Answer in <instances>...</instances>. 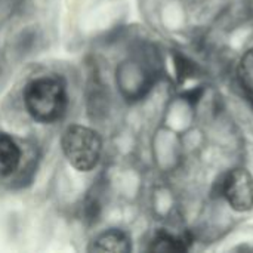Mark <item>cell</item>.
Listing matches in <instances>:
<instances>
[{
  "mask_svg": "<svg viewBox=\"0 0 253 253\" xmlns=\"http://www.w3.org/2000/svg\"><path fill=\"white\" fill-rule=\"evenodd\" d=\"M21 163V150L12 136L0 132V176L12 175Z\"/></svg>",
  "mask_w": 253,
  "mask_h": 253,
  "instance_id": "cell-5",
  "label": "cell"
},
{
  "mask_svg": "<svg viewBox=\"0 0 253 253\" xmlns=\"http://www.w3.org/2000/svg\"><path fill=\"white\" fill-rule=\"evenodd\" d=\"M219 194L237 212L253 208V176L246 169H233L221 178Z\"/></svg>",
  "mask_w": 253,
  "mask_h": 253,
  "instance_id": "cell-3",
  "label": "cell"
},
{
  "mask_svg": "<svg viewBox=\"0 0 253 253\" xmlns=\"http://www.w3.org/2000/svg\"><path fill=\"white\" fill-rule=\"evenodd\" d=\"M27 113L39 123H53L64 117L68 96L64 84L56 77H39L31 80L24 92Z\"/></svg>",
  "mask_w": 253,
  "mask_h": 253,
  "instance_id": "cell-1",
  "label": "cell"
},
{
  "mask_svg": "<svg viewBox=\"0 0 253 253\" xmlns=\"http://www.w3.org/2000/svg\"><path fill=\"white\" fill-rule=\"evenodd\" d=\"M90 251L95 252H114L126 253L132 251L130 239L126 233L120 230H108L102 233L92 245Z\"/></svg>",
  "mask_w": 253,
  "mask_h": 253,
  "instance_id": "cell-4",
  "label": "cell"
},
{
  "mask_svg": "<svg viewBox=\"0 0 253 253\" xmlns=\"http://www.w3.org/2000/svg\"><path fill=\"white\" fill-rule=\"evenodd\" d=\"M61 147L67 162L79 172L93 170L101 160V136L87 126H68L62 133Z\"/></svg>",
  "mask_w": 253,
  "mask_h": 253,
  "instance_id": "cell-2",
  "label": "cell"
},
{
  "mask_svg": "<svg viewBox=\"0 0 253 253\" xmlns=\"http://www.w3.org/2000/svg\"><path fill=\"white\" fill-rule=\"evenodd\" d=\"M151 251H156V252H182V251H185V245L181 240H178L169 234H159L156 237V240L153 242Z\"/></svg>",
  "mask_w": 253,
  "mask_h": 253,
  "instance_id": "cell-7",
  "label": "cell"
},
{
  "mask_svg": "<svg viewBox=\"0 0 253 253\" xmlns=\"http://www.w3.org/2000/svg\"><path fill=\"white\" fill-rule=\"evenodd\" d=\"M237 76L240 86L245 90V95L253 104V49L248 50L242 56L237 67Z\"/></svg>",
  "mask_w": 253,
  "mask_h": 253,
  "instance_id": "cell-6",
  "label": "cell"
}]
</instances>
